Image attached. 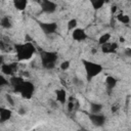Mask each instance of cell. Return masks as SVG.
I'll use <instances>...</instances> for the list:
<instances>
[{
	"mask_svg": "<svg viewBox=\"0 0 131 131\" xmlns=\"http://www.w3.org/2000/svg\"><path fill=\"white\" fill-rule=\"evenodd\" d=\"M67 26H68V31H74L77 28V19L76 18L70 19Z\"/></svg>",
	"mask_w": 131,
	"mask_h": 131,
	"instance_id": "44dd1931",
	"label": "cell"
},
{
	"mask_svg": "<svg viewBox=\"0 0 131 131\" xmlns=\"http://www.w3.org/2000/svg\"><path fill=\"white\" fill-rule=\"evenodd\" d=\"M18 69V64L16 62H10V63H3L1 66V72L4 75L7 76H13L15 72H17Z\"/></svg>",
	"mask_w": 131,
	"mask_h": 131,
	"instance_id": "8992f818",
	"label": "cell"
},
{
	"mask_svg": "<svg viewBox=\"0 0 131 131\" xmlns=\"http://www.w3.org/2000/svg\"><path fill=\"white\" fill-rule=\"evenodd\" d=\"M5 98H6V101H7L11 106L14 105V103H15V102H14V99H13V97H12L10 94H6V95H5Z\"/></svg>",
	"mask_w": 131,
	"mask_h": 131,
	"instance_id": "cb8c5ba5",
	"label": "cell"
},
{
	"mask_svg": "<svg viewBox=\"0 0 131 131\" xmlns=\"http://www.w3.org/2000/svg\"><path fill=\"white\" fill-rule=\"evenodd\" d=\"M110 39H111V34H110V33H104V34H102V35L99 37V39H98V44L101 46V45H103V44L110 42Z\"/></svg>",
	"mask_w": 131,
	"mask_h": 131,
	"instance_id": "ac0fdd59",
	"label": "cell"
},
{
	"mask_svg": "<svg viewBox=\"0 0 131 131\" xmlns=\"http://www.w3.org/2000/svg\"><path fill=\"white\" fill-rule=\"evenodd\" d=\"M18 113H19L20 115H23V114H25V110H24V108H20V110L18 111Z\"/></svg>",
	"mask_w": 131,
	"mask_h": 131,
	"instance_id": "f546056e",
	"label": "cell"
},
{
	"mask_svg": "<svg viewBox=\"0 0 131 131\" xmlns=\"http://www.w3.org/2000/svg\"><path fill=\"white\" fill-rule=\"evenodd\" d=\"M104 1H102V0H93V1H91V5H92V7L94 8V9H99V8H101L103 5H104Z\"/></svg>",
	"mask_w": 131,
	"mask_h": 131,
	"instance_id": "ffe728a7",
	"label": "cell"
},
{
	"mask_svg": "<svg viewBox=\"0 0 131 131\" xmlns=\"http://www.w3.org/2000/svg\"><path fill=\"white\" fill-rule=\"evenodd\" d=\"M72 37L75 41H78V42H81V41H84L87 39V34L85 32L84 29H80V28H76L74 31H72Z\"/></svg>",
	"mask_w": 131,
	"mask_h": 131,
	"instance_id": "9c48e42d",
	"label": "cell"
},
{
	"mask_svg": "<svg viewBox=\"0 0 131 131\" xmlns=\"http://www.w3.org/2000/svg\"><path fill=\"white\" fill-rule=\"evenodd\" d=\"M116 10H117V6H116V5H115V6H113V7H112V12H113V13H114V12H115V11H116Z\"/></svg>",
	"mask_w": 131,
	"mask_h": 131,
	"instance_id": "f1b7e54d",
	"label": "cell"
},
{
	"mask_svg": "<svg viewBox=\"0 0 131 131\" xmlns=\"http://www.w3.org/2000/svg\"><path fill=\"white\" fill-rule=\"evenodd\" d=\"M90 110H91V114H100V111L102 110V105L97 102H91Z\"/></svg>",
	"mask_w": 131,
	"mask_h": 131,
	"instance_id": "e0dca14e",
	"label": "cell"
},
{
	"mask_svg": "<svg viewBox=\"0 0 131 131\" xmlns=\"http://www.w3.org/2000/svg\"><path fill=\"white\" fill-rule=\"evenodd\" d=\"M117 19H118L120 23L124 24V25H128V24L130 23V17H129V15H127V14H119V15L117 16Z\"/></svg>",
	"mask_w": 131,
	"mask_h": 131,
	"instance_id": "d6986e66",
	"label": "cell"
},
{
	"mask_svg": "<svg viewBox=\"0 0 131 131\" xmlns=\"http://www.w3.org/2000/svg\"><path fill=\"white\" fill-rule=\"evenodd\" d=\"M15 54L18 60H28L32 58V56L36 52V47L31 42H26L23 44H16L14 46Z\"/></svg>",
	"mask_w": 131,
	"mask_h": 131,
	"instance_id": "6da1fadb",
	"label": "cell"
},
{
	"mask_svg": "<svg viewBox=\"0 0 131 131\" xmlns=\"http://www.w3.org/2000/svg\"><path fill=\"white\" fill-rule=\"evenodd\" d=\"M40 6L43 12L46 13H52L56 10V4L49 0H43L40 2Z\"/></svg>",
	"mask_w": 131,
	"mask_h": 131,
	"instance_id": "52a82bcc",
	"label": "cell"
},
{
	"mask_svg": "<svg viewBox=\"0 0 131 131\" xmlns=\"http://www.w3.org/2000/svg\"><path fill=\"white\" fill-rule=\"evenodd\" d=\"M40 28L45 34H53L57 29L56 23H40Z\"/></svg>",
	"mask_w": 131,
	"mask_h": 131,
	"instance_id": "30bf717a",
	"label": "cell"
},
{
	"mask_svg": "<svg viewBox=\"0 0 131 131\" xmlns=\"http://www.w3.org/2000/svg\"><path fill=\"white\" fill-rule=\"evenodd\" d=\"M70 61L69 60H64V61H62L61 63H60V66H59V68H60V70L61 71H67L69 68H70Z\"/></svg>",
	"mask_w": 131,
	"mask_h": 131,
	"instance_id": "7402d4cb",
	"label": "cell"
},
{
	"mask_svg": "<svg viewBox=\"0 0 131 131\" xmlns=\"http://www.w3.org/2000/svg\"><path fill=\"white\" fill-rule=\"evenodd\" d=\"M56 94V100L60 103V104H64L66 100H67V92L63 89H58L55 91Z\"/></svg>",
	"mask_w": 131,
	"mask_h": 131,
	"instance_id": "4fadbf2b",
	"label": "cell"
},
{
	"mask_svg": "<svg viewBox=\"0 0 131 131\" xmlns=\"http://www.w3.org/2000/svg\"><path fill=\"white\" fill-rule=\"evenodd\" d=\"M118 108H119V106H118L117 104H116V105L114 104V105L112 106V113H115V112H116V111H117Z\"/></svg>",
	"mask_w": 131,
	"mask_h": 131,
	"instance_id": "484cf974",
	"label": "cell"
},
{
	"mask_svg": "<svg viewBox=\"0 0 131 131\" xmlns=\"http://www.w3.org/2000/svg\"><path fill=\"white\" fill-rule=\"evenodd\" d=\"M126 54H127V56H131V49L130 48H126Z\"/></svg>",
	"mask_w": 131,
	"mask_h": 131,
	"instance_id": "4316f807",
	"label": "cell"
},
{
	"mask_svg": "<svg viewBox=\"0 0 131 131\" xmlns=\"http://www.w3.org/2000/svg\"><path fill=\"white\" fill-rule=\"evenodd\" d=\"M3 63H4V57H3V55H0V67H1Z\"/></svg>",
	"mask_w": 131,
	"mask_h": 131,
	"instance_id": "83f0119b",
	"label": "cell"
},
{
	"mask_svg": "<svg viewBox=\"0 0 131 131\" xmlns=\"http://www.w3.org/2000/svg\"><path fill=\"white\" fill-rule=\"evenodd\" d=\"M12 112L9 108H6L4 106H0V123H4L8 121L11 118Z\"/></svg>",
	"mask_w": 131,
	"mask_h": 131,
	"instance_id": "7c38bea8",
	"label": "cell"
},
{
	"mask_svg": "<svg viewBox=\"0 0 131 131\" xmlns=\"http://www.w3.org/2000/svg\"><path fill=\"white\" fill-rule=\"evenodd\" d=\"M68 110H69V112H72V111L74 110V101H73V97H70V99H69Z\"/></svg>",
	"mask_w": 131,
	"mask_h": 131,
	"instance_id": "d4e9b609",
	"label": "cell"
},
{
	"mask_svg": "<svg viewBox=\"0 0 131 131\" xmlns=\"http://www.w3.org/2000/svg\"><path fill=\"white\" fill-rule=\"evenodd\" d=\"M13 5L16 9L24 10V9H26V7L28 5V1L27 0H15V1H13Z\"/></svg>",
	"mask_w": 131,
	"mask_h": 131,
	"instance_id": "9a60e30c",
	"label": "cell"
},
{
	"mask_svg": "<svg viewBox=\"0 0 131 131\" xmlns=\"http://www.w3.org/2000/svg\"><path fill=\"white\" fill-rule=\"evenodd\" d=\"M41 56V64L44 69L51 70L55 67V63L57 61L58 55L56 52L52 51H41L40 53Z\"/></svg>",
	"mask_w": 131,
	"mask_h": 131,
	"instance_id": "3957f363",
	"label": "cell"
},
{
	"mask_svg": "<svg viewBox=\"0 0 131 131\" xmlns=\"http://www.w3.org/2000/svg\"><path fill=\"white\" fill-rule=\"evenodd\" d=\"M82 63H83V67L85 69L87 81H91L93 78H95L96 76H98L102 72V70H103L101 64H99L97 62H94V61L83 59L82 60Z\"/></svg>",
	"mask_w": 131,
	"mask_h": 131,
	"instance_id": "7a4b0ae2",
	"label": "cell"
},
{
	"mask_svg": "<svg viewBox=\"0 0 131 131\" xmlns=\"http://www.w3.org/2000/svg\"><path fill=\"white\" fill-rule=\"evenodd\" d=\"M89 119L93 125L98 126V127L103 126L105 123V120H106L105 116H103L102 114H91V115H89Z\"/></svg>",
	"mask_w": 131,
	"mask_h": 131,
	"instance_id": "ba28073f",
	"label": "cell"
},
{
	"mask_svg": "<svg viewBox=\"0 0 131 131\" xmlns=\"http://www.w3.org/2000/svg\"><path fill=\"white\" fill-rule=\"evenodd\" d=\"M9 84V82H8V80L2 75V74H0V87H3V86H6V85H8Z\"/></svg>",
	"mask_w": 131,
	"mask_h": 131,
	"instance_id": "603a6c76",
	"label": "cell"
},
{
	"mask_svg": "<svg viewBox=\"0 0 131 131\" xmlns=\"http://www.w3.org/2000/svg\"><path fill=\"white\" fill-rule=\"evenodd\" d=\"M34 89H35V87H34V84L32 82L25 81V83H24V85H23V87H21V89L19 91V94L24 98L29 99V98L32 97V95L34 93Z\"/></svg>",
	"mask_w": 131,
	"mask_h": 131,
	"instance_id": "277c9868",
	"label": "cell"
},
{
	"mask_svg": "<svg viewBox=\"0 0 131 131\" xmlns=\"http://www.w3.org/2000/svg\"><path fill=\"white\" fill-rule=\"evenodd\" d=\"M25 81H26V80H25L23 77H19V76H12V77L10 78V80H9V83H10V85L12 86L13 91H14L15 93H19V91H20V89H21V87H23Z\"/></svg>",
	"mask_w": 131,
	"mask_h": 131,
	"instance_id": "5b68a950",
	"label": "cell"
},
{
	"mask_svg": "<svg viewBox=\"0 0 131 131\" xmlns=\"http://www.w3.org/2000/svg\"><path fill=\"white\" fill-rule=\"evenodd\" d=\"M118 49V44L115 42H107L101 45V50L103 53H115Z\"/></svg>",
	"mask_w": 131,
	"mask_h": 131,
	"instance_id": "8fae6325",
	"label": "cell"
},
{
	"mask_svg": "<svg viewBox=\"0 0 131 131\" xmlns=\"http://www.w3.org/2000/svg\"><path fill=\"white\" fill-rule=\"evenodd\" d=\"M11 25H12L11 19H10L8 16H3V17H1V19H0V26H1L2 28L9 29V28H11Z\"/></svg>",
	"mask_w": 131,
	"mask_h": 131,
	"instance_id": "2e32d148",
	"label": "cell"
},
{
	"mask_svg": "<svg viewBox=\"0 0 131 131\" xmlns=\"http://www.w3.org/2000/svg\"><path fill=\"white\" fill-rule=\"evenodd\" d=\"M117 85V79L113 76H107L105 79V86L108 90H113Z\"/></svg>",
	"mask_w": 131,
	"mask_h": 131,
	"instance_id": "5bb4252c",
	"label": "cell"
}]
</instances>
